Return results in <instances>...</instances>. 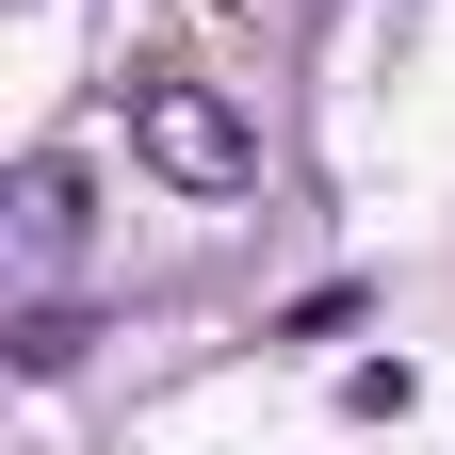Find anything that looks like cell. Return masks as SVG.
<instances>
[{
    "mask_svg": "<svg viewBox=\"0 0 455 455\" xmlns=\"http://www.w3.org/2000/svg\"><path fill=\"white\" fill-rule=\"evenodd\" d=\"M82 212H98V196H82V163H17V260L66 276V260H82Z\"/></svg>",
    "mask_w": 455,
    "mask_h": 455,
    "instance_id": "2",
    "label": "cell"
},
{
    "mask_svg": "<svg viewBox=\"0 0 455 455\" xmlns=\"http://www.w3.org/2000/svg\"><path fill=\"white\" fill-rule=\"evenodd\" d=\"M17 374H82V309H33L17 325Z\"/></svg>",
    "mask_w": 455,
    "mask_h": 455,
    "instance_id": "4",
    "label": "cell"
},
{
    "mask_svg": "<svg viewBox=\"0 0 455 455\" xmlns=\"http://www.w3.org/2000/svg\"><path fill=\"white\" fill-rule=\"evenodd\" d=\"M131 147H147L180 196H244V180H260V131H244L212 82H147V98H131Z\"/></svg>",
    "mask_w": 455,
    "mask_h": 455,
    "instance_id": "1",
    "label": "cell"
},
{
    "mask_svg": "<svg viewBox=\"0 0 455 455\" xmlns=\"http://www.w3.org/2000/svg\"><path fill=\"white\" fill-rule=\"evenodd\" d=\"M341 407H358V423H407V407H423V374H407V358H358V374H341Z\"/></svg>",
    "mask_w": 455,
    "mask_h": 455,
    "instance_id": "3",
    "label": "cell"
}]
</instances>
